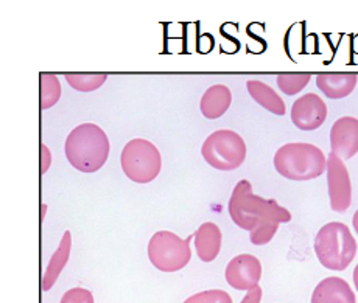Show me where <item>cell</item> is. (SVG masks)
Segmentation results:
<instances>
[{"label": "cell", "mask_w": 358, "mask_h": 303, "mask_svg": "<svg viewBox=\"0 0 358 303\" xmlns=\"http://www.w3.org/2000/svg\"><path fill=\"white\" fill-rule=\"evenodd\" d=\"M315 253L326 269L344 271L357 256V241L346 224L329 223L316 233Z\"/></svg>", "instance_id": "obj_4"}, {"label": "cell", "mask_w": 358, "mask_h": 303, "mask_svg": "<svg viewBox=\"0 0 358 303\" xmlns=\"http://www.w3.org/2000/svg\"><path fill=\"white\" fill-rule=\"evenodd\" d=\"M260 300H262V288L256 286L252 288L251 291H248V294L240 303H260Z\"/></svg>", "instance_id": "obj_24"}, {"label": "cell", "mask_w": 358, "mask_h": 303, "mask_svg": "<svg viewBox=\"0 0 358 303\" xmlns=\"http://www.w3.org/2000/svg\"><path fill=\"white\" fill-rule=\"evenodd\" d=\"M108 80L106 73H67L66 81L69 86L80 92H92L105 84Z\"/></svg>", "instance_id": "obj_18"}, {"label": "cell", "mask_w": 358, "mask_h": 303, "mask_svg": "<svg viewBox=\"0 0 358 303\" xmlns=\"http://www.w3.org/2000/svg\"><path fill=\"white\" fill-rule=\"evenodd\" d=\"M194 241L198 258L204 263H210L222 249V230L215 223H204L198 227Z\"/></svg>", "instance_id": "obj_13"}, {"label": "cell", "mask_w": 358, "mask_h": 303, "mask_svg": "<svg viewBox=\"0 0 358 303\" xmlns=\"http://www.w3.org/2000/svg\"><path fill=\"white\" fill-rule=\"evenodd\" d=\"M232 101L231 89L224 84H215L209 87L201 96L199 101V108H201V114L208 120H217L228 111Z\"/></svg>", "instance_id": "obj_15"}, {"label": "cell", "mask_w": 358, "mask_h": 303, "mask_svg": "<svg viewBox=\"0 0 358 303\" xmlns=\"http://www.w3.org/2000/svg\"><path fill=\"white\" fill-rule=\"evenodd\" d=\"M59 303H94V295L86 288H72L63 295Z\"/></svg>", "instance_id": "obj_22"}, {"label": "cell", "mask_w": 358, "mask_h": 303, "mask_svg": "<svg viewBox=\"0 0 358 303\" xmlns=\"http://www.w3.org/2000/svg\"><path fill=\"white\" fill-rule=\"evenodd\" d=\"M327 190L330 207L336 213H344L352 202V184L346 165L330 153L327 156Z\"/></svg>", "instance_id": "obj_8"}, {"label": "cell", "mask_w": 358, "mask_h": 303, "mask_svg": "<svg viewBox=\"0 0 358 303\" xmlns=\"http://www.w3.org/2000/svg\"><path fill=\"white\" fill-rule=\"evenodd\" d=\"M64 149L69 163L75 170L81 173H95L108 161L109 139L100 126L83 123L69 133Z\"/></svg>", "instance_id": "obj_2"}, {"label": "cell", "mask_w": 358, "mask_h": 303, "mask_svg": "<svg viewBox=\"0 0 358 303\" xmlns=\"http://www.w3.org/2000/svg\"><path fill=\"white\" fill-rule=\"evenodd\" d=\"M226 281L237 291H251L259 286L262 277V265L257 257L251 253H242L234 257L224 271Z\"/></svg>", "instance_id": "obj_9"}, {"label": "cell", "mask_w": 358, "mask_h": 303, "mask_svg": "<svg viewBox=\"0 0 358 303\" xmlns=\"http://www.w3.org/2000/svg\"><path fill=\"white\" fill-rule=\"evenodd\" d=\"M327 106L320 95L306 94L292 106V121L301 131H315L324 125Z\"/></svg>", "instance_id": "obj_10"}, {"label": "cell", "mask_w": 358, "mask_h": 303, "mask_svg": "<svg viewBox=\"0 0 358 303\" xmlns=\"http://www.w3.org/2000/svg\"><path fill=\"white\" fill-rule=\"evenodd\" d=\"M71 249H72V235L71 232L66 230L63 238H61L59 247L52 256L49 265H47V269L43 275V285H41L43 291H50L52 286L57 283L59 274L63 272L69 261V257H71Z\"/></svg>", "instance_id": "obj_16"}, {"label": "cell", "mask_w": 358, "mask_h": 303, "mask_svg": "<svg viewBox=\"0 0 358 303\" xmlns=\"http://www.w3.org/2000/svg\"><path fill=\"white\" fill-rule=\"evenodd\" d=\"M50 162H52L50 151L43 143L41 145V175L47 173V170H49V167H50Z\"/></svg>", "instance_id": "obj_23"}, {"label": "cell", "mask_w": 358, "mask_h": 303, "mask_svg": "<svg viewBox=\"0 0 358 303\" xmlns=\"http://www.w3.org/2000/svg\"><path fill=\"white\" fill-rule=\"evenodd\" d=\"M330 149L340 159L349 161L358 153V119L341 117L330 129Z\"/></svg>", "instance_id": "obj_11"}, {"label": "cell", "mask_w": 358, "mask_h": 303, "mask_svg": "<svg viewBox=\"0 0 358 303\" xmlns=\"http://www.w3.org/2000/svg\"><path fill=\"white\" fill-rule=\"evenodd\" d=\"M194 235L182 239L169 230L156 232L148 243V258L157 271L176 272L184 269L192 258L190 241Z\"/></svg>", "instance_id": "obj_7"}, {"label": "cell", "mask_w": 358, "mask_h": 303, "mask_svg": "<svg viewBox=\"0 0 358 303\" xmlns=\"http://www.w3.org/2000/svg\"><path fill=\"white\" fill-rule=\"evenodd\" d=\"M41 109H50L61 98L59 80L52 73H41Z\"/></svg>", "instance_id": "obj_19"}, {"label": "cell", "mask_w": 358, "mask_h": 303, "mask_svg": "<svg viewBox=\"0 0 358 303\" xmlns=\"http://www.w3.org/2000/svg\"><path fill=\"white\" fill-rule=\"evenodd\" d=\"M228 210L234 224L250 232L251 243L256 246L270 243L279 226L292 221V213L278 201L254 195L252 185L246 179L234 189Z\"/></svg>", "instance_id": "obj_1"}, {"label": "cell", "mask_w": 358, "mask_h": 303, "mask_svg": "<svg viewBox=\"0 0 358 303\" xmlns=\"http://www.w3.org/2000/svg\"><path fill=\"white\" fill-rule=\"evenodd\" d=\"M184 303H232V299L223 289H209V291L190 295Z\"/></svg>", "instance_id": "obj_21"}, {"label": "cell", "mask_w": 358, "mask_h": 303, "mask_svg": "<svg viewBox=\"0 0 358 303\" xmlns=\"http://www.w3.org/2000/svg\"><path fill=\"white\" fill-rule=\"evenodd\" d=\"M274 168L288 181L306 182L324 175L327 157L312 143H287L274 154Z\"/></svg>", "instance_id": "obj_3"}, {"label": "cell", "mask_w": 358, "mask_h": 303, "mask_svg": "<svg viewBox=\"0 0 358 303\" xmlns=\"http://www.w3.org/2000/svg\"><path fill=\"white\" fill-rule=\"evenodd\" d=\"M354 285H355V289L358 291V265L355 266V269H354Z\"/></svg>", "instance_id": "obj_26"}, {"label": "cell", "mask_w": 358, "mask_h": 303, "mask_svg": "<svg viewBox=\"0 0 358 303\" xmlns=\"http://www.w3.org/2000/svg\"><path fill=\"white\" fill-rule=\"evenodd\" d=\"M246 89L250 92L251 98L259 103V105L270 111L274 115H285V103L280 98V95L276 94L273 87H270L265 82L257 81V80H251L246 82Z\"/></svg>", "instance_id": "obj_17"}, {"label": "cell", "mask_w": 358, "mask_h": 303, "mask_svg": "<svg viewBox=\"0 0 358 303\" xmlns=\"http://www.w3.org/2000/svg\"><path fill=\"white\" fill-rule=\"evenodd\" d=\"M204 161L220 171L240 168L246 159V143L231 129H218L204 140L201 147Z\"/></svg>", "instance_id": "obj_6"}, {"label": "cell", "mask_w": 358, "mask_h": 303, "mask_svg": "<svg viewBox=\"0 0 358 303\" xmlns=\"http://www.w3.org/2000/svg\"><path fill=\"white\" fill-rule=\"evenodd\" d=\"M310 303H357V299L346 280L327 277L316 285Z\"/></svg>", "instance_id": "obj_12"}, {"label": "cell", "mask_w": 358, "mask_h": 303, "mask_svg": "<svg viewBox=\"0 0 358 303\" xmlns=\"http://www.w3.org/2000/svg\"><path fill=\"white\" fill-rule=\"evenodd\" d=\"M310 73H282L278 77V86L285 95H296L310 82Z\"/></svg>", "instance_id": "obj_20"}, {"label": "cell", "mask_w": 358, "mask_h": 303, "mask_svg": "<svg viewBox=\"0 0 358 303\" xmlns=\"http://www.w3.org/2000/svg\"><path fill=\"white\" fill-rule=\"evenodd\" d=\"M352 226H354V229H355L357 235H358V210L354 213V218H352Z\"/></svg>", "instance_id": "obj_25"}, {"label": "cell", "mask_w": 358, "mask_h": 303, "mask_svg": "<svg viewBox=\"0 0 358 303\" xmlns=\"http://www.w3.org/2000/svg\"><path fill=\"white\" fill-rule=\"evenodd\" d=\"M120 165L129 181L148 184L159 176L162 159L153 143L145 139H133L123 147Z\"/></svg>", "instance_id": "obj_5"}, {"label": "cell", "mask_w": 358, "mask_h": 303, "mask_svg": "<svg viewBox=\"0 0 358 303\" xmlns=\"http://www.w3.org/2000/svg\"><path fill=\"white\" fill-rule=\"evenodd\" d=\"M358 77L355 73H320L316 86L327 98L341 100L354 92Z\"/></svg>", "instance_id": "obj_14"}]
</instances>
